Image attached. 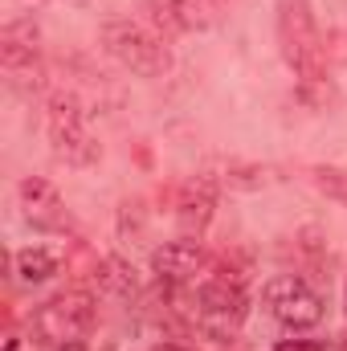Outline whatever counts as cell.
<instances>
[{"label": "cell", "mask_w": 347, "mask_h": 351, "mask_svg": "<svg viewBox=\"0 0 347 351\" xmlns=\"http://www.w3.org/2000/svg\"><path fill=\"white\" fill-rule=\"evenodd\" d=\"M274 29H278V49L282 62L294 70L298 82H315L327 78V62H323V37L315 25V8L311 0H278L274 8Z\"/></svg>", "instance_id": "obj_1"}, {"label": "cell", "mask_w": 347, "mask_h": 351, "mask_svg": "<svg viewBox=\"0 0 347 351\" xmlns=\"http://www.w3.org/2000/svg\"><path fill=\"white\" fill-rule=\"evenodd\" d=\"M102 49L135 78H168V70H172V53H168L164 37L131 16H115L102 25Z\"/></svg>", "instance_id": "obj_2"}, {"label": "cell", "mask_w": 347, "mask_h": 351, "mask_svg": "<svg viewBox=\"0 0 347 351\" xmlns=\"http://www.w3.org/2000/svg\"><path fill=\"white\" fill-rule=\"evenodd\" d=\"M45 127H49V147L58 160H66L70 168H94L102 147L86 127V106L74 90H58L49 94V110H45Z\"/></svg>", "instance_id": "obj_3"}, {"label": "cell", "mask_w": 347, "mask_h": 351, "mask_svg": "<svg viewBox=\"0 0 347 351\" xmlns=\"http://www.w3.org/2000/svg\"><path fill=\"white\" fill-rule=\"evenodd\" d=\"M246 315H250V298H246V286H237V282L208 278L192 294V323L213 343H229L241 331Z\"/></svg>", "instance_id": "obj_4"}, {"label": "cell", "mask_w": 347, "mask_h": 351, "mask_svg": "<svg viewBox=\"0 0 347 351\" xmlns=\"http://www.w3.org/2000/svg\"><path fill=\"white\" fill-rule=\"evenodd\" d=\"M94 294L86 290H62L53 298H45L37 311H33V331L45 339V343H70V339H82L90 327H94Z\"/></svg>", "instance_id": "obj_5"}, {"label": "cell", "mask_w": 347, "mask_h": 351, "mask_svg": "<svg viewBox=\"0 0 347 351\" xmlns=\"http://www.w3.org/2000/svg\"><path fill=\"white\" fill-rule=\"evenodd\" d=\"M261 302L286 331H311L323 323V294L311 290L298 274H278L261 286Z\"/></svg>", "instance_id": "obj_6"}, {"label": "cell", "mask_w": 347, "mask_h": 351, "mask_svg": "<svg viewBox=\"0 0 347 351\" xmlns=\"http://www.w3.org/2000/svg\"><path fill=\"white\" fill-rule=\"evenodd\" d=\"M41 41V29L33 16H21V21H8L4 33H0V66L4 74L12 78V86H33L41 82V66H37V45Z\"/></svg>", "instance_id": "obj_7"}, {"label": "cell", "mask_w": 347, "mask_h": 351, "mask_svg": "<svg viewBox=\"0 0 347 351\" xmlns=\"http://www.w3.org/2000/svg\"><path fill=\"white\" fill-rule=\"evenodd\" d=\"M16 196H21V213L33 229H66L70 225V213H66V200L62 192L41 180V176H25L16 184Z\"/></svg>", "instance_id": "obj_8"}, {"label": "cell", "mask_w": 347, "mask_h": 351, "mask_svg": "<svg viewBox=\"0 0 347 351\" xmlns=\"http://www.w3.org/2000/svg\"><path fill=\"white\" fill-rule=\"evenodd\" d=\"M208 265V254L196 237H180V241H164L160 250H152V274L164 286H184L192 282L200 269Z\"/></svg>", "instance_id": "obj_9"}, {"label": "cell", "mask_w": 347, "mask_h": 351, "mask_svg": "<svg viewBox=\"0 0 347 351\" xmlns=\"http://www.w3.org/2000/svg\"><path fill=\"white\" fill-rule=\"evenodd\" d=\"M213 213H217V180L213 176L184 180V188L176 196V221H180L184 237H200L213 225Z\"/></svg>", "instance_id": "obj_10"}, {"label": "cell", "mask_w": 347, "mask_h": 351, "mask_svg": "<svg viewBox=\"0 0 347 351\" xmlns=\"http://www.w3.org/2000/svg\"><path fill=\"white\" fill-rule=\"evenodd\" d=\"M12 265H16V278L37 286V282H49L58 269H62V254L49 250V245H25L12 254Z\"/></svg>", "instance_id": "obj_11"}, {"label": "cell", "mask_w": 347, "mask_h": 351, "mask_svg": "<svg viewBox=\"0 0 347 351\" xmlns=\"http://www.w3.org/2000/svg\"><path fill=\"white\" fill-rule=\"evenodd\" d=\"M94 278H98V286H102V290H110V294H123V298L139 294V278H135V265H127L123 258H106V262H98Z\"/></svg>", "instance_id": "obj_12"}, {"label": "cell", "mask_w": 347, "mask_h": 351, "mask_svg": "<svg viewBox=\"0 0 347 351\" xmlns=\"http://www.w3.org/2000/svg\"><path fill=\"white\" fill-rule=\"evenodd\" d=\"M311 184L323 192V196H331V200H339L347 204V168H331V164H319V168H311Z\"/></svg>", "instance_id": "obj_13"}, {"label": "cell", "mask_w": 347, "mask_h": 351, "mask_svg": "<svg viewBox=\"0 0 347 351\" xmlns=\"http://www.w3.org/2000/svg\"><path fill=\"white\" fill-rule=\"evenodd\" d=\"M298 102H307V106H315V110H327L331 102H335V90L327 78H315V82H298Z\"/></svg>", "instance_id": "obj_14"}, {"label": "cell", "mask_w": 347, "mask_h": 351, "mask_svg": "<svg viewBox=\"0 0 347 351\" xmlns=\"http://www.w3.org/2000/svg\"><path fill=\"white\" fill-rule=\"evenodd\" d=\"M233 188H261L265 184V176L261 168H241V164H229V176H225Z\"/></svg>", "instance_id": "obj_15"}, {"label": "cell", "mask_w": 347, "mask_h": 351, "mask_svg": "<svg viewBox=\"0 0 347 351\" xmlns=\"http://www.w3.org/2000/svg\"><path fill=\"white\" fill-rule=\"evenodd\" d=\"M274 351H323L319 339H282Z\"/></svg>", "instance_id": "obj_16"}, {"label": "cell", "mask_w": 347, "mask_h": 351, "mask_svg": "<svg viewBox=\"0 0 347 351\" xmlns=\"http://www.w3.org/2000/svg\"><path fill=\"white\" fill-rule=\"evenodd\" d=\"M58 351H86V343L82 339H70V343H58Z\"/></svg>", "instance_id": "obj_17"}, {"label": "cell", "mask_w": 347, "mask_h": 351, "mask_svg": "<svg viewBox=\"0 0 347 351\" xmlns=\"http://www.w3.org/2000/svg\"><path fill=\"white\" fill-rule=\"evenodd\" d=\"M152 351H192V348H184V343H156Z\"/></svg>", "instance_id": "obj_18"}, {"label": "cell", "mask_w": 347, "mask_h": 351, "mask_svg": "<svg viewBox=\"0 0 347 351\" xmlns=\"http://www.w3.org/2000/svg\"><path fill=\"white\" fill-rule=\"evenodd\" d=\"M4 351H25V339H16V335H12V339L4 343Z\"/></svg>", "instance_id": "obj_19"}, {"label": "cell", "mask_w": 347, "mask_h": 351, "mask_svg": "<svg viewBox=\"0 0 347 351\" xmlns=\"http://www.w3.org/2000/svg\"><path fill=\"white\" fill-rule=\"evenodd\" d=\"M344 302H347V294H344Z\"/></svg>", "instance_id": "obj_20"}]
</instances>
